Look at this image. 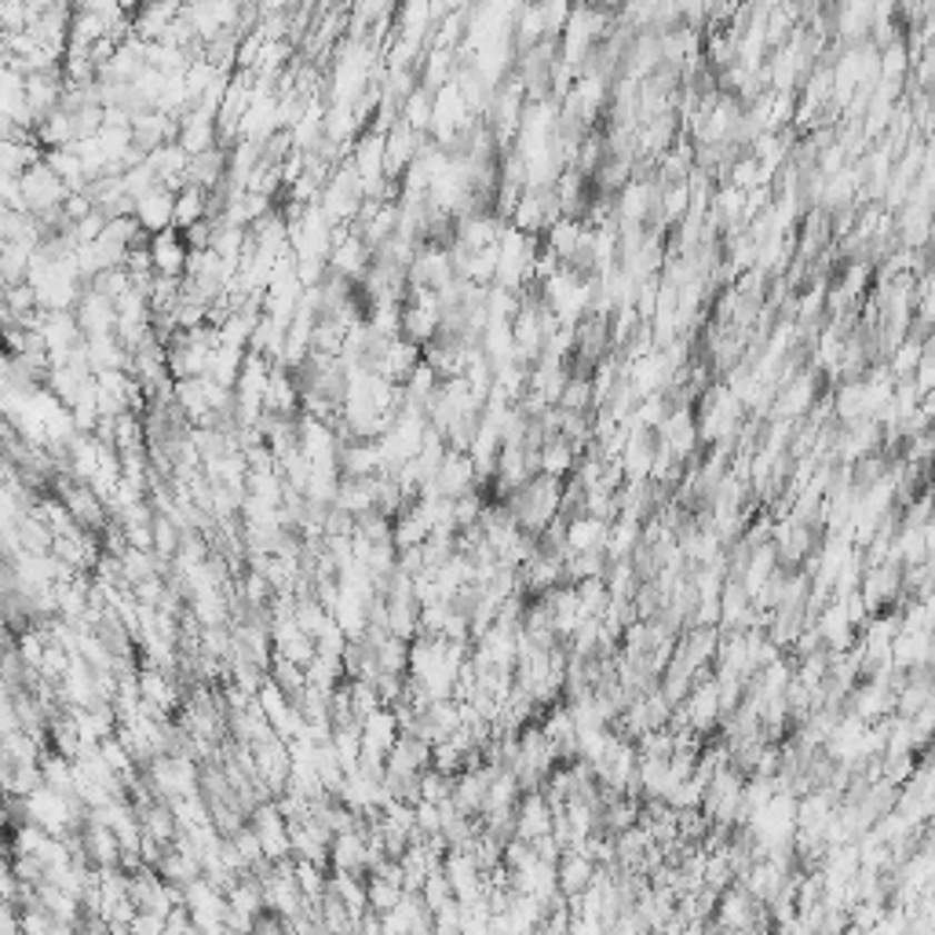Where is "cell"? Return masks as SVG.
<instances>
[{"mask_svg": "<svg viewBox=\"0 0 935 935\" xmlns=\"http://www.w3.org/2000/svg\"><path fill=\"white\" fill-rule=\"evenodd\" d=\"M607 530H610L607 519L588 516V511H574V516H567V523H563V556L567 553H604Z\"/></svg>", "mask_w": 935, "mask_h": 935, "instance_id": "cell-1", "label": "cell"}, {"mask_svg": "<svg viewBox=\"0 0 935 935\" xmlns=\"http://www.w3.org/2000/svg\"><path fill=\"white\" fill-rule=\"evenodd\" d=\"M541 834H553V804H548L545 789H523L516 804V834L523 840H534Z\"/></svg>", "mask_w": 935, "mask_h": 935, "instance_id": "cell-2", "label": "cell"}, {"mask_svg": "<svg viewBox=\"0 0 935 935\" xmlns=\"http://www.w3.org/2000/svg\"><path fill=\"white\" fill-rule=\"evenodd\" d=\"M581 450L563 435H548L537 446V476H553V479H570L574 468H578Z\"/></svg>", "mask_w": 935, "mask_h": 935, "instance_id": "cell-3", "label": "cell"}, {"mask_svg": "<svg viewBox=\"0 0 935 935\" xmlns=\"http://www.w3.org/2000/svg\"><path fill=\"white\" fill-rule=\"evenodd\" d=\"M593 877H596V863L588 859V855H581V852H563V855H559V863H556V885H559L563 895H567V899H574V895H581L588 885H593Z\"/></svg>", "mask_w": 935, "mask_h": 935, "instance_id": "cell-4", "label": "cell"}, {"mask_svg": "<svg viewBox=\"0 0 935 935\" xmlns=\"http://www.w3.org/2000/svg\"><path fill=\"white\" fill-rule=\"evenodd\" d=\"M409 158H414V132H409V128H399V132L391 136L388 165H391V169H402Z\"/></svg>", "mask_w": 935, "mask_h": 935, "instance_id": "cell-5", "label": "cell"}, {"mask_svg": "<svg viewBox=\"0 0 935 935\" xmlns=\"http://www.w3.org/2000/svg\"><path fill=\"white\" fill-rule=\"evenodd\" d=\"M212 165H220V153H209V169H212ZM195 169H205V158H198V165H195ZM195 183H205V187H212L216 179H212V176H195Z\"/></svg>", "mask_w": 935, "mask_h": 935, "instance_id": "cell-6", "label": "cell"}]
</instances>
